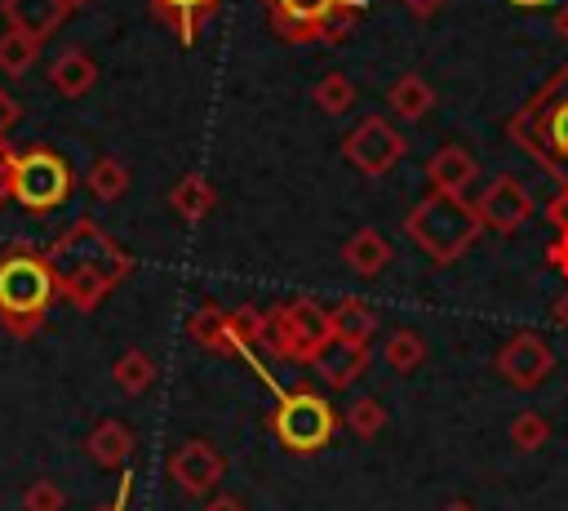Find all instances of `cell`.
<instances>
[{"instance_id":"32","label":"cell","mask_w":568,"mask_h":511,"mask_svg":"<svg viewBox=\"0 0 568 511\" xmlns=\"http://www.w3.org/2000/svg\"><path fill=\"white\" fill-rule=\"evenodd\" d=\"M364 18V0H337L328 13H324V22H320V44H337L355 22Z\"/></svg>"},{"instance_id":"45","label":"cell","mask_w":568,"mask_h":511,"mask_svg":"<svg viewBox=\"0 0 568 511\" xmlns=\"http://www.w3.org/2000/svg\"><path fill=\"white\" fill-rule=\"evenodd\" d=\"M444 511H475V507H470V502H448Z\"/></svg>"},{"instance_id":"23","label":"cell","mask_w":568,"mask_h":511,"mask_svg":"<svg viewBox=\"0 0 568 511\" xmlns=\"http://www.w3.org/2000/svg\"><path fill=\"white\" fill-rule=\"evenodd\" d=\"M373 333H377V311H373L368 302H359V298H342V302L333 307V338L368 347Z\"/></svg>"},{"instance_id":"37","label":"cell","mask_w":568,"mask_h":511,"mask_svg":"<svg viewBox=\"0 0 568 511\" xmlns=\"http://www.w3.org/2000/svg\"><path fill=\"white\" fill-rule=\"evenodd\" d=\"M546 222H550L555 231H568V191H555V196H550V204H546Z\"/></svg>"},{"instance_id":"1","label":"cell","mask_w":568,"mask_h":511,"mask_svg":"<svg viewBox=\"0 0 568 511\" xmlns=\"http://www.w3.org/2000/svg\"><path fill=\"white\" fill-rule=\"evenodd\" d=\"M49 267H53V284H58V298L89 315L106 302V293L115 284H124L133 275V253L111 236L102 231L93 218H75L49 249H44Z\"/></svg>"},{"instance_id":"33","label":"cell","mask_w":568,"mask_h":511,"mask_svg":"<svg viewBox=\"0 0 568 511\" xmlns=\"http://www.w3.org/2000/svg\"><path fill=\"white\" fill-rule=\"evenodd\" d=\"M546 440H550V422H546L541 413L524 409V413L510 422V444H515L519 453H532V449H541Z\"/></svg>"},{"instance_id":"21","label":"cell","mask_w":568,"mask_h":511,"mask_svg":"<svg viewBox=\"0 0 568 511\" xmlns=\"http://www.w3.org/2000/svg\"><path fill=\"white\" fill-rule=\"evenodd\" d=\"M186 338L213 355H235V342H231V329H226V307L217 302H200L191 315H186Z\"/></svg>"},{"instance_id":"40","label":"cell","mask_w":568,"mask_h":511,"mask_svg":"<svg viewBox=\"0 0 568 511\" xmlns=\"http://www.w3.org/2000/svg\"><path fill=\"white\" fill-rule=\"evenodd\" d=\"M399 4H404L413 18H430V13H439L448 0H399Z\"/></svg>"},{"instance_id":"38","label":"cell","mask_w":568,"mask_h":511,"mask_svg":"<svg viewBox=\"0 0 568 511\" xmlns=\"http://www.w3.org/2000/svg\"><path fill=\"white\" fill-rule=\"evenodd\" d=\"M18 116H22V107L13 102V93H9V89H0V138L18 124Z\"/></svg>"},{"instance_id":"18","label":"cell","mask_w":568,"mask_h":511,"mask_svg":"<svg viewBox=\"0 0 568 511\" xmlns=\"http://www.w3.org/2000/svg\"><path fill=\"white\" fill-rule=\"evenodd\" d=\"M133 444H138V435H133L120 418H102V422L84 435V453H89L98 467H106V471L124 467V462H129V453H133Z\"/></svg>"},{"instance_id":"34","label":"cell","mask_w":568,"mask_h":511,"mask_svg":"<svg viewBox=\"0 0 568 511\" xmlns=\"http://www.w3.org/2000/svg\"><path fill=\"white\" fill-rule=\"evenodd\" d=\"M62 507H67V493L53 480H31L22 493V511H62Z\"/></svg>"},{"instance_id":"27","label":"cell","mask_w":568,"mask_h":511,"mask_svg":"<svg viewBox=\"0 0 568 511\" xmlns=\"http://www.w3.org/2000/svg\"><path fill=\"white\" fill-rule=\"evenodd\" d=\"M40 49H44V40L4 27V31H0V71H4V76H27V71L36 67Z\"/></svg>"},{"instance_id":"11","label":"cell","mask_w":568,"mask_h":511,"mask_svg":"<svg viewBox=\"0 0 568 511\" xmlns=\"http://www.w3.org/2000/svg\"><path fill=\"white\" fill-rule=\"evenodd\" d=\"M333 4H337V0H262L271 31H275L280 40H288V44H311V40L320 36L324 13H328Z\"/></svg>"},{"instance_id":"30","label":"cell","mask_w":568,"mask_h":511,"mask_svg":"<svg viewBox=\"0 0 568 511\" xmlns=\"http://www.w3.org/2000/svg\"><path fill=\"white\" fill-rule=\"evenodd\" d=\"M311 102H315L324 116H342V111L355 107V80L342 76V71H328V76H320V84L311 89Z\"/></svg>"},{"instance_id":"2","label":"cell","mask_w":568,"mask_h":511,"mask_svg":"<svg viewBox=\"0 0 568 511\" xmlns=\"http://www.w3.org/2000/svg\"><path fill=\"white\" fill-rule=\"evenodd\" d=\"M506 138L546 173L559 191H568V62L519 102V111L506 120Z\"/></svg>"},{"instance_id":"3","label":"cell","mask_w":568,"mask_h":511,"mask_svg":"<svg viewBox=\"0 0 568 511\" xmlns=\"http://www.w3.org/2000/svg\"><path fill=\"white\" fill-rule=\"evenodd\" d=\"M58 298L53 267L44 249L31 240H13L0 249V324L9 338H36L44 329V315Z\"/></svg>"},{"instance_id":"20","label":"cell","mask_w":568,"mask_h":511,"mask_svg":"<svg viewBox=\"0 0 568 511\" xmlns=\"http://www.w3.org/2000/svg\"><path fill=\"white\" fill-rule=\"evenodd\" d=\"M169 209L182 218V222H200L217 209V187L204 178V173H182L173 187H169Z\"/></svg>"},{"instance_id":"16","label":"cell","mask_w":568,"mask_h":511,"mask_svg":"<svg viewBox=\"0 0 568 511\" xmlns=\"http://www.w3.org/2000/svg\"><path fill=\"white\" fill-rule=\"evenodd\" d=\"M44 80H49V89L62 93V98H84V93L98 84V62H93L84 49H62V53L49 62Z\"/></svg>"},{"instance_id":"13","label":"cell","mask_w":568,"mask_h":511,"mask_svg":"<svg viewBox=\"0 0 568 511\" xmlns=\"http://www.w3.org/2000/svg\"><path fill=\"white\" fill-rule=\"evenodd\" d=\"M475 178H479V164H475V156H470L466 147H457V142H444V147L426 160V182H430V191L466 196V187H475Z\"/></svg>"},{"instance_id":"43","label":"cell","mask_w":568,"mask_h":511,"mask_svg":"<svg viewBox=\"0 0 568 511\" xmlns=\"http://www.w3.org/2000/svg\"><path fill=\"white\" fill-rule=\"evenodd\" d=\"M555 36H559V40L568 44V0H564V4L555 9Z\"/></svg>"},{"instance_id":"12","label":"cell","mask_w":568,"mask_h":511,"mask_svg":"<svg viewBox=\"0 0 568 511\" xmlns=\"http://www.w3.org/2000/svg\"><path fill=\"white\" fill-rule=\"evenodd\" d=\"M288 315L297 329V364H315V355L333 342V311L320 307L315 298H293Z\"/></svg>"},{"instance_id":"29","label":"cell","mask_w":568,"mask_h":511,"mask_svg":"<svg viewBox=\"0 0 568 511\" xmlns=\"http://www.w3.org/2000/svg\"><path fill=\"white\" fill-rule=\"evenodd\" d=\"M342 427H346L355 440H377L382 427H386V409H382V400H377V395H359V400H351L346 413H342Z\"/></svg>"},{"instance_id":"41","label":"cell","mask_w":568,"mask_h":511,"mask_svg":"<svg viewBox=\"0 0 568 511\" xmlns=\"http://www.w3.org/2000/svg\"><path fill=\"white\" fill-rule=\"evenodd\" d=\"M200 511H248V507H244L240 498H231V493H217V498H213V502H204Z\"/></svg>"},{"instance_id":"35","label":"cell","mask_w":568,"mask_h":511,"mask_svg":"<svg viewBox=\"0 0 568 511\" xmlns=\"http://www.w3.org/2000/svg\"><path fill=\"white\" fill-rule=\"evenodd\" d=\"M546 262H550V271H559L568 280V231H555V240L546 244Z\"/></svg>"},{"instance_id":"7","label":"cell","mask_w":568,"mask_h":511,"mask_svg":"<svg viewBox=\"0 0 568 511\" xmlns=\"http://www.w3.org/2000/svg\"><path fill=\"white\" fill-rule=\"evenodd\" d=\"M404 151H408L404 133H399L386 116H364V120L342 138V156H346V164H355L364 178H382V173H390V169L404 160Z\"/></svg>"},{"instance_id":"46","label":"cell","mask_w":568,"mask_h":511,"mask_svg":"<svg viewBox=\"0 0 568 511\" xmlns=\"http://www.w3.org/2000/svg\"><path fill=\"white\" fill-rule=\"evenodd\" d=\"M84 4H93V0H67V9L75 13V9H84Z\"/></svg>"},{"instance_id":"8","label":"cell","mask_w":568,"mask_h":511,"mask_svg":"<svg viewBox=\"0 0 568 511\" xmlns=\"http://www.w3.org/2000/svg\"><path fill=\"white\" fill-rule=\"evenodd\" d=\"M493 364H497V373H501L510 387L532 391V387H541V382L555 373V351L546 347L541 333L524 329V333H515V338L493 355Z\"/></svg>"},{"instance_id":"17","label":"cell","mask_w":568,"mask_h":511,"mask_svg":"<svg viewBox=\"0 0 568 511\" xmlns=\"http://www.w3.org/2000/svg\"><path fill=\"white\" fill-rule=\"evenodd\" d=\"M368 360H373V351L368 347H359V342H342V338H333L320 355H315V369H320V378L333 387V391H342V387H351L364 369H368Z\"/></svg>"},{"instance_id":"15","label":"cell","mask_w":568,"mask_h":511,"mask_svg":"<svg viewBox=\"0 0 568 511\" xmlns=\"http://www.w3.org/2000/svg\"><path fill=\"white\" fill-rule=\"evenodd\" d=\"M222 0H151V13L178 36V44H195L200 31L217 18Z\"/></svg>"},{"instance_id":"14","label":"cell","mask_w":568,"mask_h":511,"mask_svg":"<svg viewBox=\"0 0 568 511\" xmlns=\"http://www.w3.org/2000/svg\"><path fill=\"white\" fill-rule=\"evenodd\" d=\"M0 13H4V27L27 31L36 40H49L71 18L67 0H0Z\"/></svg>"},{"instance_id":"9","label":"cell","mask_w":568,"mask_h":511,"mask_svg":"<svg viewBox=\"0 0 568 511\" xmlns=\"http://www.w3.org/2000/svg\"><path fill=\"white\" fill-rule=\"evenodd\" d=\"M475 209H479L484 231L515 236V231L532 218V196H528V187H524L515 173H501V178H493V182L479 191Z\"/></svg>"},{"instance_id":"22","label":"cell","mask_w":568,"mask_h":511,"mask_svg":"<svg viewBox=\"0 0 568 511\" xmlns=\"http://www.w3.org/2000/svg\"><path fill=\"white\" fill-rule=\"evenodd\" d=\"M386 102H390V111H395L399 120H426V111L435 107V89L426 84V76L404 71V76L390 84Z\"/></svg>"},{"instance_id":"44","label":"cell","mask_w":568,"mask_h":511,"mask_svg":"<svg viewBox=\"0 0 568 511\" xmlns=\"http://www.w3.org/2000/svg\"><path fill=\"white\" fill-rule=\"evenodd\" d=\"M515 9H541V4H550V0H510Z\"/></svg>"},{"instance_id":"19","label":"cell","mask_w":568,"mask_h":511,"mask_svg":"<svg viewBox=\"0 0 568 511\" xmlns=\"http://www.w3.org/2000/svg\"><path fill=\"white\" fill-rule=\"evenodd\" d=\"M390 258H395V249H390V244H386V236H382V231H373V227H359V231L342 244V262H346L355 275H364V280L382 275V271L390 267Z\"/></svg>"},{"instance_id":"39","label":"cell","mask_w":568,"mask_h":511,"mask_svg":"<svg viewBox=\"0 0 568 511\" xmlns=\"http://www.w3.org/2000/svg\"><path fill=\"white\" fill-rule=\"evenodd\" d=\"M129 493H133V475L124 471V475H120V484H115V498H111V502H102V507H93V511H124V507H129Z\"/></svg>"},{"instance_id":"6","label":"cell","mask_w":568,"mask_h":511,"mask_svg":"<svg viewBox=\"0 0 568 511\" xmlns=\"http://www.w3.org/2000/svg\"><path fill=\"white\" fill-rule=\"evenodd\" d=\"M71 191H75V173L53 147H44V142L18 147L13 173H9V200H18L31 218H44V213L62 209L71 200Z\"/></svg>"},{"instance_id":"4","label":"cell","mask_w":568,"mask_h":511,"mask_svg":"<svg viewBox=\"0 0 568 511\" xmlns=\"http://www.w3.org/2000/svg\"><path fill=\"white\" fill-rule=\"evenodd\" d=\"M404 231H408V240H413L435 267H448V262H457V258L484 236V222H479L475 200L448 196V191H426V196L408 209Z\"/></svg>"},{"instance_id":"26","label":"cell","mask_w":568,"mask_h":511,"mask_svg":"<svg viewBox=\"0 0 568 511\" xmlns=\"http://www.w3.org/2000/svg\"><path fill=\"white\" fill-rule=\"evenodd\" d=\"M262 347L275 355V360H297V329H293V315H288V302H275L266 307V324H262Z\"/></svg>"},{"instance_id":"5","label":"cell","mask_w":568,"mask_h":511,"mask_svg":"<svg viewBox=\"0 0 568 511\" xmlns=\"http://www.w3.org/2000/svg\"><path fill=\"white\" fill-rule=\"evenodd\" d=\"M266 427H271V435L280 440V449H288V453L306 458V453L328 449V440L337 435L342 418L333 413V404H328L315 387H306V382H302V387H293V391H280V395H275V409H271Z\"/></svg>"},{"instance_id":"31","label":"cell","mask_w":568,"mask_h":511,"mask_svg":"<svg viewBox=\"0 0 568 511\" xmlns=\"http://www.w3.org/2000/svg\"><path fill=\"white\" fill-rule=\"evenodd\" d=\"M262 324H266V311H257V307L226 311V329H231L235 355H253V347H262Z\"/></svg>"},{"instance_id":"42","label":"cell","mask_w":568,"mask_h":511,"mask_svg":"<svg viewBox=\"0 0 568 511\" xmlns=\"http://www.w3.org/2000/svg\"><path fill=\"white\" fill-rule=\"evenodd\" d=\"M550 315H555V324H559V329H568V284H564V293L555 298V307H550Z\"/></svg>"},{"instance_id":"28","label":"cell","mask_w":568,"mask_h":511,"mask_svg":"<svg viewBox=\"0 0 568 511\" xmlns=\"http://www.w3.org/2000/svg\"><path fill=\"white\" fill-rule=\"evenodd\" d=\"M382 360L395 369V373H417L426 364V338L417 329H395L382 347Z\"/></svg>"},{"instance_id":"25","label":"cell","mask_w":568,"mask_h":511,"mask_svg":"<svg viewBox=\"0 0 568 511\" xmlns=\"http://www.w3.org/2000/svg\"><path fill=\"white\" fill-rule=\"evenodd\" d=\"M129 169H124V160H115V156H98L93 164H89V173H84V187H89V196L93 200H120L124 191H129Z\"/></svg>"},{"instance_id":"24","label":"cell","mask_w":568,"mask_h":511,"mask_svg":"<svg viewBox=\"0 0 568 511\" xmlns=\"http://www.w3.org/2000/svg\"><path fill=\"white\" fill-rule=\"evenodd\" d=\"M111 378H115V387H120L124 395H142V391H151V382H155V360H151L142 347H129V351L115 355Z\"/></svg>"},{"instance_id":"10","label":"cell","mask_w":568,"mask_h":511,"mask_svg":"<svg viewBox=\"0 0 568 511\" xmlns=\"http://www.w3.org/2000/svg\"><path fill=\"white\" fill-rule=\"evenodd\" d=\"M226 475V458L209 444V440H186L169 453V480L186 493V498H204L213 493V484Z\"/></svg>"},{"instance_id":"36","label":"cell","mask_w":568,"mask_h":511,"mask_svg":"<svg viewBox=\"0 0 568 511\" xmlns=\"http://www.w3.org/2000/svg\"><path fill=\"white\" fill-rule=\"evenodd\" d=\"M13 156L18 147L9 138H0V204H9V173H13Z\"/></svg>"}]
</instances>
